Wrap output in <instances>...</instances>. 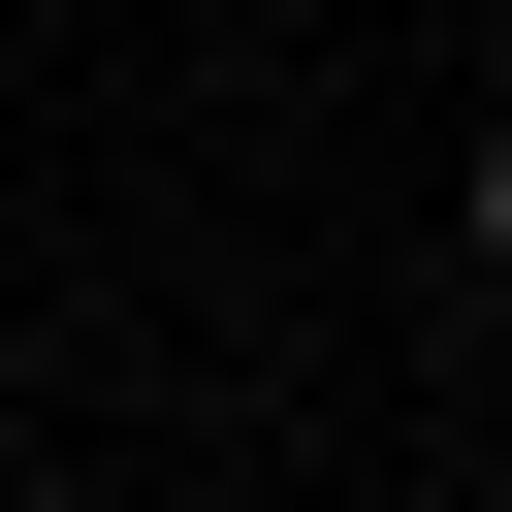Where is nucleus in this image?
I'll use <instances>...</instances> for the list:
<instances>
[{"label":"nucleus","mask_w":512,"mask_h":512,"mask_svg":"<svg viewBox=\"0 0 512 512\" xmlns=\"http://www.w3.org/2000/svg\"><path fill=\"white\" fill-rule=\"evenodd\" d=\"M480 256H512V128H480Z\"/></svg>","instance_id":"1"}]
</instances>
